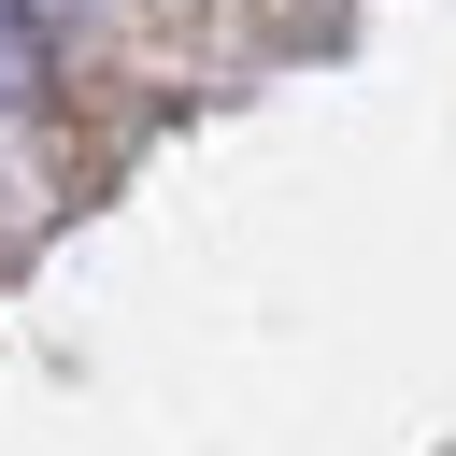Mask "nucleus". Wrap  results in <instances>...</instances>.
<instances>
[{"label":"nucleus","instance_id":"obj_1","mask_svg":"<svg viewBox=\"0 0 456 456\" xmlns=\"http://www.w3.org/2000/svg\"><path fill=\"white\" fill-rule=\"evenodd\" d=\"M14 100H28V14L0 0V114H14Z\"/></svg>","mask_w":456,"mask_h":456},{"label":"nucleus","instance_id":"obj_2","mask_svg":"<svg viewBox=\"0 0 456 456\" xmlns=\"http://www.w3.org/2000/svg\"><path fill=\"white\" fill-rule=\"evenodd\" d=\"M14 14H71V0H14Z\"/></svg>","mask_w":456,"mask_h":456}]
</instances>
